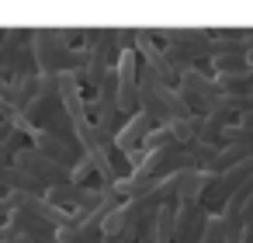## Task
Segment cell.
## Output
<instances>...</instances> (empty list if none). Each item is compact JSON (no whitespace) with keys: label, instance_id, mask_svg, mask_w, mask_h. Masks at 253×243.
<instances>
[{"label":"cell","instance_id":"2","mask_svg":"<svg viewBox=\"0 0 253 243\" xmlns=\"http://www.w3.org/2000/svg\"><path fill=\"white\" fill-rule=\"evenodd\" d=\"M84 28H32V59L39 73H63L73 70V39Z\"/></svg>","mask_w":253,"mask_h":243},{"label":"cell","instance_id":"7","mask_svg":"<svg viewBox=\"0 0 253 243\" xmlns=\"http://www.w3.org/2000/svg\"><path fill=\"white\" fill-rule=\"evenodd\" d=\"M32 149H39L42 156H49L52 163H59V167H73V163H80V146H77V139H63V136H52V132H45V129H35V136H32Z\"/></svg>","mask_w":253,"mask_h":243},{"label":"cell","instance_id":"6","mask_svg":"<svg viewBox=\"0 0 253 243\" xmlns=\"http://www.w3.org/2000/svg\"><path fill=\"white\" fill-rule=\"evenodd\" d=\"M208 215L211 212H205L201 201H180L173 212V240L170 243H201Z\"/></svg>","mask_w":253,"mask_h":243},{"label":"cell","instance_id":"4","mask_svg":"<svg viewBox=\"0 0 253 243\" xmlns=\"http://www.w3.org/2000/svg\"><path fill=\"white\" fill-rule=\"evenodd\" d=\"M153 129H156V122H153L146 111H135L132 118L122 122V129H118V136H115V153H122L125 163H128L132 170L142 167V160H146V153H142V139H146Z\"/></svg>","mask_w":253,"mask_h":243},{"label":"cell","instance_id":"8","mask_svg":"<svg viewBox=\"0 0 253 243\" xmlns=\"http://www.w3.org/2000/svg\"><path fill=\"white\" fill-rule=\"evenodd\" d=\"M4 226H7L14 236H25L28 243H52V240H56V229H52L49 222H42V219L32 215V212H21V208H11L7 219H4Z\"/></svg>","mask_w":253,"mask_h":243},{"label":"cell","instance_id":"11","mask_svg":"<svg viewBox=\"0 0 253 243\" xmlns=\"http://www.w3.org/2000/svg\"><path fill=\"white\" fill-rule=\"evenodd\" d=\"M177 139H173V132H170V125H156L146 139H142V153H160V149H167V146H173Z\"/></svg>","mask_w":253,"mask_h":243},{"label":"cell","instance_id":"5","mask_svg":"<svg viewBox=\"0 0 253 243\" xmlns=\"http://www.w3.org/2000/svg\"><path fill=\"white\" fill-rule=\"evenodd\" d=\"M11 167H18L21 174L35 177V181H39L42 188L70 184V170H66V167H59V163H52L49 156H42V153H39V149H32V146H21V149L14 153Z\"/></svg>","mask_w":253,"mask_h":243},{"label":"cell","instance_id":"3","mask_svg":"<svg viewBox=\"0 0 253 243\" xmlns=\"http://www.w3.org/2000/svg\"><path fill=\"white\" fill-rule=\"evenodd\" d=\"M139 111H146L156 125H173L191 115L184 97L177 94V87H167L146 66H139Z\"/></svg>","mask_w":253,"mask_h":243},{"label":"cell","instance_id":"13","mask_svg":"<svg viewBox=\"0 0 253 243\" xmlns=\"http://www.w3.org/2000/svg\"><path fill=\"white\" fill-rule=\"evenodd\" d=\"M246 66H250V70H253V49H250V52H246Z\"/></svg>","mask_w":253,"mask_h":243},{"label":"cell","instance_id":"1","mask_svg":"<svg viewBox=\"0 0 253 243\" xmlns=\"http://www.w3.org/2000/svg\"><path fill=\"white\" fill-rule=\"evenodd\" d=\"M177 94L184 97L187 111L191 115H215V118H225V122H236L239 118V101H232L211 73H205L201 66L180 73L177 80Z\"/></svg>","mask_w":253,"mask_h":243},{"label":"cell","instance_id":"15","mask_svg":"<svg viewBox=\"0 0 253 243\" xmlns=\"http://www.w3.org/2000/svg\"><path fill=\"white\" fill-rule=\"evenodd\" d=\"M0 122H4V118H0Z\"/></svg>","mask_w":253,"mask_h":243},{"label":"cell","instance_id":"14","mask_svg":"<svg viewBox=\"0 0 253 243\" xmlns=\"http://www.w3.org/2000/svg\"><path fill=\"white\" fill-rule=\"evenodd\" d=\"M104 243H128V240H104Z\"/></svg>","mask_w":253,"mask_h":243},{"label":"cell","instance_id":"9","mask_svg":"<svg viewBox=\"0 0 253 243\" xmlns=\"http://www.w3.org/2000/svg\"><path fill=\"white\" fill-rule=\"evenodd\" d=\"M156 184H160V177H153L146 167H135V170H128V174H122V177L115 181V194H118L122 201H128V198L149 194Z\"/></svg>","mask_w":253,"mask_h":243},{"label":"cell","instance_id":"12","mask_svg":"<svg viewBox=\"0 0 253 243\" xmlns=\"http://www.w3.org/2000/svg\"><path fill=\"white\" fill-rule=\"evenodd\" d=\"M239 243H253V219L243 222V240H239Z\"/></svg>","mask_w":253,"mask_h":243},{"label":"cell","instance_id":"10","mask_svg":"<svg viewBox=\"0 0 253 243\" xmlns=\"http://www.w3.org/2000/svg\"><path fill=\"white\" fill-rule=\"evenodd\" d=\"M243 240V222H232L225 215H208L205 222V233H201V243H239Z\"/></svg>","mask_w":253,"mask_h":243}]
</instances>
